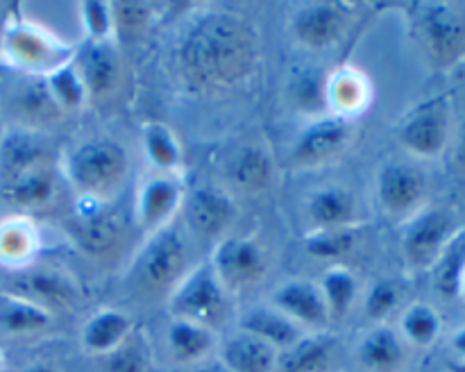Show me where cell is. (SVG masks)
Listing matches in <instances>:
<instances>
[{"label": "cell", "instance_id": "cell-1", "mask_svg": "<svg viewBox=\"0 0 465 372\" xmlns=\"http://www.w3.org/2000/svg\"><path fill=\"white\" fill-rule=\"evenodd\" d=\"M257 62V30L232 9H198L182 23L173 44V71L193 93L236 89L252 75Z\"/></svg>", "mask_w": 465, "mask_h": 372}, {"label": "cell", "instance_id": "cell-2", "mask_svg": "<svg viewBox=\"0 0 465 372\" xmlns=\"http://www.w3.org/2000/svg\"><path fill=\"white\" fill-rule=\"evenodd\" d=\"M127 171V150L112 136H91L80 141L59 162V172L77 198L104 204L123 189Z\"/></svg>", "mask_w": 465, "mask_h": 372}, {"label": "cell", "instance_id": "cell-3", "mask_svg": "<svg viewBox=\"0 0 465 372\" xmlns=\"http://www.w3.org/2000/svg\"><path fill=\"white\" fill-rule=\"evenodd\" d=\"M77 45L54 34L44 23L25 16H12L0 34V59L18 75H39L57 71L73 62Z\"/></svg>", "mask_w": 465, "mask_h": 372}, {"label": "cell", "instance_id": "cell-4", "mask_svg": "<svg viewBox=\"0 0 465 372\" xmlns=\"http://www.w3.org/2000/svg\"><path fill=\"white\" fill-rule=\"evenodd\" d=\"M409 27L434 71H452L465 59V7L457 3H418L407 9Z\"/></svg>", "mask_w": 465, "mask_h": 372}, {"label": "cell", "instance_id": "cell-5", "mask_svg": "<svg viewBox=\"0 0 465 372\" xmlns=\"http://www.w3.org/2000/svg\"><path fill=\"white\" fill-rule=\"evenodd\" d=\"M193 266V243L189 231L175 220L145 236L132 272L143 289L168 295Z\"/></svg>", "mask_w": 465, "mask_h": 372}, {"label": "cell", "instance_id": "cell-6", "mask_svg": "<svg viewBox=\"0 0 465 372\" xmlns=\"http://www.w3.org/2000/svg\"><path fill=\"white\" fill-rule=\"evenodd\" d=\"M232 308H234V298L221 284L207 259L195 263L182 277L180 284L168 293L171 318L195 322L213 331L230 320Z\"/></svg>", "mask_w": 465, "mask_h": 372}, {"label": "cell", "instance_id": "cell-7", "mask_svg": "<svg viewBox=\"0 0 465 372\" xmlns=\"http://www.w3.org/2000/svg\"><path fill=\"white\" fill-rule=\"evenodd\" d=\"M398 143L420 162H434L452 139V103L448 95H434L409 109L400 121Z\"/></svg>", "mask_w": 465, "mask_h": 372}, {"label": "cell", "instance_id": "cell-8", "mask_svg": "<svg viewBox=\"0 0 465 372\" xmlns=\"http://www.w3.org/2000/svg\"><path fill=\"white\" fill-rule=\"evenodd\" d=\"M207 261L232 298L262 284L271 268V257L262 240L245 234H227L213 243Z\"/></svg>", "mask_w": 465, "mask_h": 372}, {"label": "cell", "instance_id": "cell-9", "mask_svg": "<svg viewBox=\"0 0 465 372\" xmlns=\"http://www.w3.org/2000/svg\"><path fill=\"white\" fill-rule=\"evenodd\" d=\"M457 231V220L448 209L427 204L422 211L402 222L400 252H402L404 266L413 272L431 270Z\"/></svg>", "mask_w": 465, "mask_h": 372}, {"label": "cell", "instance_id": "cell-10", "mask_svg": "<svg viewBox=\"0 0 465 372\" xmlns=\"http://www.w3.org/2000/svg\"><path fill=\"white\" fill-rule=\"evenodd\" d=\"M357 136V125L350 118L325 113L307 121L291 145V163L302 171H316L339 162Z\"/></svg>", "mask_w": 465, "mask_h": 372}, {"label": "cell", "instance_id": "cell-11", "mask_svg": "<svg viewBox=\"0 0 465 372\" xmlns=\"http://www.w3.org/2000/svg\"><path fill=\"white\" fill-rule=\"evenodd\" d=\"M375 195L377 204L386 216L398 222H407L427 207L430 184H427L425 172L416 163L391 159L381 163L377 171Z\"/></svg>", "mask_w": 465, "mask_h": 372}, {"label": "cell", "instance_id": "cell-12", "mask_svg": "<svg viewBox=\"0 0 465 372\" xmlns=\"http://www.w3.org/2000/svg\"><path fill=\"white\" fill-rule=\"evenodd\" d=\"M352 18L354 7L345 3H307L291 14L289 32L300 48L325 53L345 39Z\"/></svg>", "mask_w": 465, "mask_h": 372}, {"label": "cell", "instance_id": "cell-13", "mask_svg": "<svg viewBox=\"0 0 465 372\" xmlns=\"http://www.w3.org/2000/svg\"><path fill=\"white\" fill-rule=\"evenodd\" d=\"M180 216L182 225L191 236L218 243L230 234L239 209L230 191L216 184H203L193 191H186Z\"/></svg>", "mask_w": 465, "mask_h": 372}, {"label": "cell", "instance_id": "cell-14", "mask_svg": "<svg viewBox=\"0 0 465 372\" xmlns=\"http://www.w3.org/2000/svg\"><path fill=\"white\" fill-rule=\"evenodd\" d=\"M186 186L182 175L150 171L136 184L134 220L145 236L163 230L180 218Z\"/></svg>", "mask_w": 465, "mask_h": 372}, {"label": "cell", "instance_id": "cell-15", "mask_svg": "<svg viewBox=\"0 0 465 372\" xmlns=\"http://www.w3.org/2000/svg\"><path fill=\"white\" fill-rule=\"evenodd\" d=\"M12 293L23 295L50 313L57 308L77 307L82 299V289L71 272L57 266H39V263L16 270Z\"/></svg>", "mask_w": 465, "mask_h": 372}, {"label": "cell", "instance_id": "cell-16", "mask_svg": "<svg viewBox=\"0 0 465 372\" xmlns=\"http://www.w3.org/2000/svg\"><path fill=\"white\" fill-rule=\"evenodd\" d=\"M91 103L112 95L123 80V57L116 39L84 41L73 57Z\"/></svg>", "mask_w": 465, "mask_h": 372}, {"label": "cell", "instance_id": "cell-17", "mask_svg": "<svg viewBox=\"0 0 465 372\" xmlns=\"http://www.w3.org/2000/svg\"><path fill=\"white\" fill-rule=\"evenodd\" d=\"M268 302L280 308L304 331H327L331 325L330 311H327L318 281L304 279V277L282 281L272 289Z\"/></svg>", "mask_w": 465, "mask_h": 372}, {"label": "cell", "instance_id": "cell-18", "mask_svg": "<svg viewBox=\"0 0 465 372\" xmlns=\"http://www.w3.org/2000/svg\"><path fill=\"white\" fill-rule=\"evenodd\" d=\"M44 166H53L48 136L32 127H9L0 139V181Z\"/></svg>", "mask_w": 465, "mask_h": 372}, {"label": "cell", "instance_id": "cell-19", "mask_svg": "<svg viewBox=\"0 0 465 372\" xmlns=\"http://www.w3.org/2000/svg\"><path fill=\"white\" fill-rule=\"evenodd\" d=\"M73 240L91 257H107L121 239V225L107 211L104 202L77 198L75 213L71 222Z\"/></svg>", "mask_w": 465, "mask_h": 372}, {"label": "cell", "instance_id": "cell-20", "mask_svg": "<svg viewBox=\"0 0 465 372\" xmlns=\"http://www.w3.org/2000/svg\"><path fill=\"white\" fill-rule=\"evenodd\" d=\"M354 361L363 372H402L409 361V345L389 322L372 325L354 345Z\"/></svg>", "mask_w": 465, "mask_h": 372}, {"label": "cell", "instance_id": "cell-21", "mask_svg": "<svg viewBox=\"0 0 465 372\" xmlns=\"http://www.w3.org/2000/svg\"><path fill=\"white\" fill-rule=\"evenodd\" d=\"M304 213L312 230L359 227L357 195L343 184H327L312 191L304 200Z\"/></svg>", "mask_w": 465, "mask_h": 372}, {"label": "cell", "instance_id": "cell-22", "mask_svg": "<svg viewBox=\"0 0 465 372\" xmlns=\"http://www.w3.org/2000/svg\"><path fill=\"white\" fill-rule=\"evenodd\" d=\"M372 103V82L354 64H343L327 73V112L341 118H354Z\"/></svg>", "mask_w": 465, "mask_h": 372}, {"label": "cell", "instance_id": "cell-23", "mask_svg": "<svg viewBox=\"0 0 465 372\" xmlns=\"http://www.w3.org/2000/svg\"><path fill=\"white\" fill-rule=\"evenodd\" d=\"M225 177L234 191L259 195L272 184L275 162L262 143H245L236 148L225 162Z\"/></svg>", "mask_w": 465, "mask_h": 372}, {"label": "cell", "instance_id": "cell-24", "mask_svg": "<svg viewBox=\"0 0 465 372\" xmlns=\"http://www.w3.org/2000/svg\"><path fill=\"white\" fill-rule=\"evenodd\" d=\"M12 107L16 112L14 125L32 127V130L41 132L64 116L54 104L53 95H50L45 77L39 75H18V82L14 84Z\"/></svg>", "mask_w": 465, "mask_h": 372}, {"label": "cell", "instance_id": "cell-25", "mask_svg": "<svg viewBox=\"0 0 465 372\" xmlns=\"http://www.w3.org/2000/svg\"><path fill=\"white\" fill-rule=\"evenodd\" d=\"M57 189V172L53 166H44L0 181V198L27 216L53 204Z\"/></svg>", "mask_w": 465, "mask_h": 372}, {"label": "cell", "instance_id": "cell-26", "mask_svg": "<svg viewBox=\"0 0 465 372\" xmlns=\"http://www.w3.org/2000/svg\"><path fill=\"white\" fill-rule=\"evenodd\" d=\"M280 349L259 336L236 329L218 343L216 358L230 372H275Z\"/></svg>", "mask_w": 465, "mask_h": 372}, {"label": "cell", "instance_id": "cell-27", "mask_svg": "<svg viewBox=\"0 0 465 372\" xmlns=\"http://www.w3.org/2000/svg\"><path fill=\"white\" fill-rule=\"evenodd\" d=\"M339 338L327 331H309L291 348L282 349L275 372H330L334 366Z\"/></svg>", "mask_w": 465, "mask_h": 372}, {"label": "cell", "instance_id": "cell-28", "mask_svg": "<svg viewBox=\"0 0 465 372\" xmlns=\"http://www.w3.org/2000/svg\"><path fill=\"white\" fill-rule=\"evenodd\" d=\"M218 334L209 327L171 318L166 327V348L177 366L195 367L218 352Z\"/></svg>", "mask_w": 465, "mask_h": 372}, {"label": "cell", "instance_id": "cell-29", "mask_svg": "<svg viewBox=\"0 0 465 372\" xmlns=\"http://www.w3.org/2000/svg\"><path fill=\"white\" fill-rule=\"evenodd\" d=\"M286 103L309 121L327 112V71L316 64H298L284 82Z\"/></svg>", "mask_w": 465, "mask_h": 372}, {"label": "cell", "instance_id": "cell-30", "mask_svg": "<svg viewBox=\"0 0 465 372\" xmlns=\"http://www.w3.org/2000/svg\"><path fill=\"white\" fill-rule=\"evenodd\" d=\"M236 329H243L248 334L259 336L262 340L271 343L275 349H286L295 343V340L302 338L304 331L302 327L295 325L289 316L280 311V308L272 307L271 302L263 304H252L245 311H241L239 320H236Z\"/></svg>", "mask_w": 465, "mask_h": 372}, {"label": "cell", "instance_id": "cell-31", "mask_svg": "<svg viewBox=\"0 0 465 372\" xmlns=\"http://www.w3.org/2000/svg\"><path fill=\"white\" fill-rule=\"evenodd\" d=\"M134 331V322L127 313L104 307L91 313L80 329V345L91 357H107Z\"/></svg>", "mask_w": 465, "mask_h": 372}, {"label": "cell", "instance_id": "cell-32", "mask_svg": "<svg viewBox=\"0 0 465 372\" xmlns=\"http://www.w3.org/2000/svg\"><path fill=\"white\" fill-rule=\"evenodd\" d=\"M41 250V234L36 222L25 213L0 220V263L12 270H23L36 261Z\"/></svg>", "mask_w": 465, "mask_h": 372}, {"label": "cell", "instance_id": "cell-33", "mask_svg": "<svg viewBox=\"0 0 465 372\" xmlns=\"http://www.w3.org/2000/svg\"><path fill=\"white\" fill-rule=\"evenodd\" d=\"M141 150H143L145 162L150 163L154 172L182 175V171H184L182 141L166 122L150 121L141 127Z\"/></svg>", "mask_w": 465, "mask_h": 372}, {"label": "cell", "instance_id": "cell-34", "mask_svg": "<svg viewBox=\"0 0 465 372\" xmlns=\"http://www.w3.org/2000/svg\"><path fill=\"white\" fill-rule=\"evenodd\" d=\"M53 325V313L45 311L39 304L30 302L23 295L0 293V336L21 338L35 336Z\"/></svg>", "mask_w": 465, "mask_h": 372}, {"label": "cell", "instance_id": "cell-35", "mask_svg": "<svg viewBox=\"0 0 465 372\" xmlns=\"http://www.w3.org/2000/svg\"><path fill=\"white\" fill-rule=\"evenodd\" d=\"M318 286H321L322 299H325L331 322L348 318L352 308L357 307L359 299H361V284H359L357 275L348 266H341V263L327 268L321 279H318Z\"/></svg>", "mask_w": 465, "mask_h": 372}, {"label": "cell", "instance_id": "cell-36", "mask_svg": "<svg viewBox=\"0 0 465 372\" xmlns=\"http://www.w3.org/2000/svg\"><path fill=\"white\" fill-rule=\"evenodd\" d=\"M395 329L400 331L409 348L427 349L439 343V338L443 336V318L431 304L413 302L400 311Z\"/></svg>", "mask_w": 465, "mask_h": 372}, {"label": "cell", "instance_id": "cell-37", "mask_svg": "<svg viewBox=\"0 0 465 372\" xmlns=\"http://www.w3.org/2000/svg\"><path fill=\"white\" fill-rule=\"evenodd\" d=\"M45 84H48L50 95H53L54 104H57L62 113L82 112L91 103L84 82H82L80 73H77L73 62L64 64L57 71L48 73L45 75Z\"/></svg>", "mask_w": 465, "mask_h": 372}, {"label": "cell", "instance_id": "cell-38", "mask_svg": "<svg viewBox=\"0 0 465 372\" xmlns=\"http://www.w3.org/2000/svg\"><path fill=\"white\" fill-rule=\"evenodd\" d=\"M431 275H434V289L443 298H459L465 275V230L454 234L436 266L431 268Z\"/></svg>", "mask_w": 465, "mask_h": 372}, {"label": "cell", "instance_id": "cell-39", "mask_svg": "<svg viewBox=\"0 0 465 372\" xmlns=\"http://www.w3.org/2000/svg\"><path fill=\"white\" fill-rule=\"evenodd\" d=\"M104 372H150L153 370V349L143 331L134 329L114 352L103 357Z\"/></svg>", "mask_w": 465, "mask_h": 372}, {"label": "cell", "instance_id": "cell-40", "mask_svg": "<svg viewBox=\"0 0 465 372\" xmlns=\"http://www.w3.org/2000/svg\"><path fill=\"white\" fill-rule=\"evenodd\" d=\"M359 227H341V230H309L304 236V250L316 259L348 257L357 245Z\"/></svg>", "mask_w": 465, "mask_h": 372}, {"label": "cell", "instance_id": "cell-41", "mask_svg": "<svg viewBox=\"0 0 465 372\" xmlns=\"http://www.w3.org/2000/svg\"><path fill=\"white\" fill-rule=\"evenodd\" d=\"M77 21H80L84 41H109L116 39V18H114V5L80 3L77 5Z\"/></svg>", "mask_w": 465, "mask_h": 372}, {"label": "cell", "instance_id": "cell-42", "mask_svg": "<svg viewBox=\"0 0 465 372\" xmlns=\"http://www.w3.org/2000/svg\"><path fill=\"white\" fill-rule=\"evenodd\" d=\"M363 311L371 318L372 325H384L389 322V318L402 304V293H400L398 284L389 279H381L377 284H372L371 289L363 293Z\"/></svg>", "mask_w": 465, "mask_h": 372}, {"label": "cell", "instance_id": "cell-43", "mask_svg": "<svg viewBox=\"0 0 465 372\" xmlns=\"http://www.w3.org/2000/svg\"><path fill=\"white\" fill-rule=\"evenodd\" d=\"M153 7L150 5H114V18H116L118 32H139L150 23Z\"/></svg>", "mask_w": 465, "mask_h": 372}, {"label": "cell", "instance_id": "cell-44", "mask_svg": "<svg viewBox=\"0 0 465 372\" xmlns=\"http://www.w3.org/2000/svg\"><path fill=\"white\" fill-rule=\"evenodd\" d=\"M450 352H452V361H463L465 363V325L457 327L450 336Z\"/></svg>", "mask_w": 465, "mask_h": 372}, {"label": "cell", "instance_id": "cell-45", "mask_svg": "<svg viewBox=\"0 0 465 372\" xmlns=\"http://www.w3.org/2000/svg\"><path fill=\"white\" fill-rule=\"evenodd\" d=\"M189 372H230V370H227L218 358H209V361L200 363V366L189 367Z\"/></svg>", "mask_w": 465, "mask_h": 372}, {"label": "cell", "instance_id": "cell-46", "mask_svg": "<svg viewBox=\"0 0 465 372\" xmlns=\"http://www.w3.org/2000/svg\"><path fill=\"white\" fill-rule=\"evenodd\" d=\"M23 372H62V370H59V367L54 366V363L36 361V363H30V366H27Z\"/></svg>", "mask_w": 465, "mask_h": 372}, {"label": "cell", "instance_id": "cell-47", "mask_svg": "<svg viewBox=\"0 0 465 372\" xmlns=\"http://www.w3.org/2000/svg\"><path fill=\"white\" fill-rule=\"evenodd\" d=\"M457 162H459V166H461V171L465 172V130H463V136H461V143H459Z\"/></svg>", "mask_w": 465, "mask_h": 372}, {"label": "cell", "instance_id": "cell-48", "mask_svg": "<svg viewBox=\"0 0 465 372\" xmlns=\"http://www.w3.org/2000/svg\"><path fill=\"white\" fill-rule=\"evenodd\" d=\"M448 372H465V363L463 361H450Z\"/></svg>", "mask_w": 465, "mask_h": 372}, {"label": "cell", "instance_id": "cell-49", "mask_svg": "<svg viewBox=\"0 0 465 372\" xmlns=\"http://www.w3.org/2000/svg\"><path fill=\"white\" fill-rule=\"evenodd\" d=\"M459 298L465 299V275H463V281H461V293H459Z\"/></svg>", "mask_w": 465, "mask_h": 372}, {"label": "cell", "instance_id": "cell-50", "mask_svg": "<svg viewBox=\"0 0 465 372\" xmlns=\"http://www.w3.org/2000/svg\"><path fill=\"white\" fill-rule=\"evenodd\" d=\"M5 370V357H3V352H0V372Z\"/></svg>", "mask_w": 465, "mask_h": 372}]
</instances>
